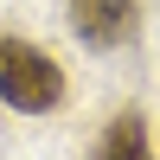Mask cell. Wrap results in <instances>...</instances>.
<instances>
[{"mask_svg":"<svg viewBox=\"0 0 160 160\" xmlns=\"http://www.w3.org/2000/svg\"><path fill=\"white\" fill-rule=\"evenodd\" d=\"M0 102L7 109H26V115H45L64 102V71L58 58H45L38 45L0 32Z\"/></svg>","mask_w":160,"mask_h":160,"instance_id":"6da1fadb","label":"cell"},{"mask_svg":"<svg viewBox=\"0 0 160 160\" xmlns=\"http://www.w3.org/2000/svg\"><path fill=\"white\" fill-rule=\"evenodd\" d=\"M71 26H77V38L83 45H128L135 38V26H141V7L135 0H71Z\"/></svg>","mask_w":160,"mask_h":160,"instance_id":"7a4b0ae2","label":"cell"},{"mask_svg":"<svg viewBox=\"0 0 160 160\" xmlns=\"http://www.w3.org/2000/svg\"><path fill=\"white\" fill-rule=\"evenodd\" d=\"M96 160H154L148 122H141L135 109H128V115H115V122L102 128V141H96Z\"/></svg>","mask_w":160,"mask_h":160,"instance_id":"3957f363","label":"cell"}]
</instances>
